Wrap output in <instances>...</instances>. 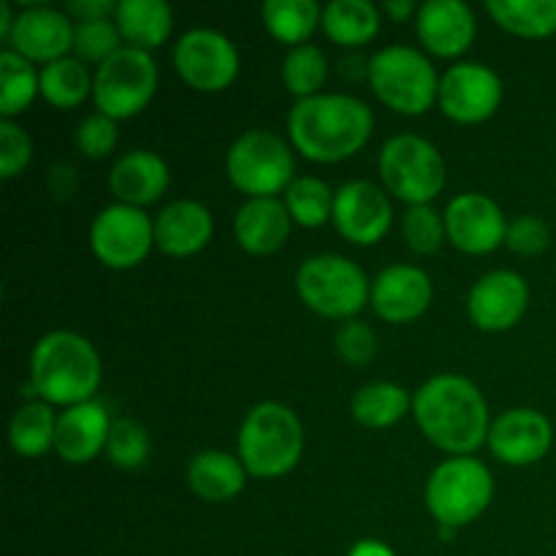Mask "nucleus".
Masks as SVG:
<instances>
[{"mask_svg":"<svg viewBox=\"0 0 556 556\" xmlns=\"http://www.w3.org/2000/svg\"><path fill=\"white\" fill-rule=\"evenodd\" d=\"M228 179L250 199H275L293 182L291 147L271 130H248L226 155Z\"/></svg>","mask_w":556,"mask_h":556,"instance_id":"nucleus-9","label":"nucleus"},{"mask_svg":"<svg viewBox=\"0 0 556 556\" xmlns=\"http://www.w3.org/2000/svg\"><path fill=\"white\" fill-rule=\"evenodd\" d=\"M261 16L277 41L302 47L324 20V9L315 0H266Z\"/></svg>","mask_w":556,"mask_h":556,"instance_id":"nucleus-31","label":"nucleus"},{"mask_svg":"<svg viewBox=\"0 0 556 556\" xmlns=\"http://www.w3.org/2000/svg\"><path fill=\"white\" fill-rule=\"evenodd\" d=\"M503 101V79L481 63H456L440 79L438 103L445 117L456 123H483Z\"/></svg>","mask_w":556,"mask_h":556,"instance_id":"nucleus-13","label":"nucleus"},{"mask_svg":"<svg viewBox=\"0 0 556 556\" xmlns=\"http://www.w3.org/2000/svg\"><path fill=\"white\" fill-rule=\"evenodd\" d=\"M334 342L337 353L348 364H356V367L369 364L375 358V353H378V334L367 324H362V320H348L345 326H340Z\"/></svg>","mask_w":556,"mask_h":556,"instance_id":"nucleus-41","label":"nucleus"},{"mask_svg":"<svg viewBox=\"0 0 556 556\" xmlns=\"http://www.w3.org/2000/svg\"><path fill=\"white\" fill-rule=\"evenodd\" d=\"M505 244L514 253L521 255H538L548 250L552 244V231L546 223L535 215H521L514 223H508V233H505Z\"/></svg>","mask_w":556,"mask_h":556,"instance_id":"nucleus-42","label":"nucleus"},{"mask_svg":"<svg viewBox=\"0 0 556 556\" xmlns=\"http://www.w3.org/2000/svg\"><path fill=\"white\" fill-rule=\"evenodd\" d=\"M174 65L201 92L226 90L239 74V52L231 38L212 27H193L174 43Z\"/></svg>","mask_w":556,"mask_h":556,"instance_id":"nucleus-12","label":"nucleus"},{"mask_svg":"<svg viewBox=\"0 0 556 556\" xmlns=\"http://www.w3.org/2000/svg\"><path fill=\"white\" fill-rule=\"evenodd\" d=\"M386 11H389V14L394 16L396 22H405L407 16L418 14L416 3H413V0H389V3H386Z\"/></svg>","mask_w":556,"mask_h":556,"instance_id":"nucleus-45","label":"nucleus"},{"mask_svg":"<svg viewBox=\"0 0 556 556\" xmlns=\"http://www.w3.org/2000/svg\"><path fill=\"white\" fill-rule=\"evenodd\" d=\"M41 96L58 109H74L92 92V76L79 58H60L38 71Z\"/></svg>","mask_w":556,"mask_h":556,"instance_id":"nucleus-32","label":"nucleus"},{"mask_svg":"<svg viewBox=\"0 0 556 556\" xmlns=\"http://www.w3.org/2000/svg\"><path fill=\"white\" fill-rule=\"evenodd\" d=\"M168 188V166L150 150H134L119 157L109 174V190L117 204L144 206L161 199Z\"/></svg>","mask_w":556,"mask_h":556,"instance_id":"nucleus-23","label":"nucleus"},{"mask_svg":"<svg viewBox=\"0 0 556 556\" xmlns=\"http://www.w3.org/2000/svg\"><path fill=\"white\" fill-rule=\"evenodd\" d=\"M375 128L372 109L356 96L320 92L296 101L288 114L293 147L315 163H340L356 155Z\"/></svg>","mask_w":556,"mask_h":556,"instance_id":"nucleus-2","label":"nucleus"},{"mask_svg":"<svg viewBox=\"0 0 556 556\" xmlns=\"http://www.w3.org/2000/svg\"><path fill=\"white\" fill-rule=\"evenodd\" d=\"M9 49L30 63H54L68 58V49H74V25L63 11L49 5H27L16 14Z\"/></svg>","mask_w":556,"mask_h":556,"instance_id":"nucleus-18","label":"nucleus"},{"mask_svg":"<svg viewBox=\"0 0 556 556\" xmlns=\"http://www.w3.org/2000/svg\"><path fill=\"white\" fill-rule=\"evenodd\" d=\"M54 429H58V416L43 400L27 402L11 416L9 424V443L25 459H38L54 448Z\"/></svg>","mask_w":556,"mask_h":556,"instance_id":"nucleus-28","label":"nucleus"},{"mask_svg":"<svg viewBox=\"0 0 556 556\" xmlns=\"http://www.w3.org/2000/svg\"><path fill=\"white\" fill-rule=\"evenodd\" d=\"M369 85L375 96L400 114H424L440 96V79L427 54L394 43L369 60Z\"/></svg>","mask_w":556,"mask_h":556,"instance_id":"nucleus-5","label":"nucleus"},{"mask_svg":"<svg viewBox=\"0 0 556 556\" xmlns=\"http://www.w3.org/2000/svg\"><path fill=\"white\" fill-rule=\"evenodd\" d=\"M248 481L242 459L226 451H201L188 465V486L206 503H226L237 497Z\"/></svg>","mask_w":556,"mask_h":556,"instance_id":"nucleus-25","label":"nucleus"},{"mask_svg":"<svg viewBox=\"0 0 556 556\" xmlns=\"http://www.w3.org/2000/svg\"><path fill=\"white\" fill-rule=\"evenodd\" d=\"M157 90V63L150 52L123 47L98 65L92 76V98L98 112L125 119L147 109Z\"/></svg>","mask_w":556,"mask_h":556,"instance_id":"nucleus-10","label":"nucleus"},{"mask_svg":"<svg viewBox=\"0 0 556 556\" xmlns=\"http://www.w3.org/2000/svg\"><path fill=\"white\" fill-rule=\"evenodd\" d=\"M348 556H394L389 546H383L380 541H362L351 548Z\"/></svg>","mask_w":556,"mask_h":556,"instance_id":"nucleus-44","label":"nucleus"},{"mask_svg":"<svg viewBox=\"0 0 556 556\" xmlns=\"http://www.w3.org/2000/svg\"><path fill=\"white\" fill-rule=\"evenodd\" d=\"M109 413L101 402L90 400L81 405L65 407L58 416L54 429V451L63 462L71 465H87L96 459L101 451H106L109 432H112Z\"/></svg>","mask_w":556,"mask_h":556,"instance_id":"nucleus-20","label":"nucleus"},{"mask_svg":"<svg viewBox=\"0 0 556 556\" xmlns=\"http://www.w3.org/2000/svg\"><path fill=\"white\" fill-rule=\"evenodd\" d=\"M402 233H405V242L413 253H438L445 239H448L445 215H440L432 204L410 206L405 212V220H402Z\"/></svg>","mask_w":556,"mask_h":556,"instance_id":"nucleus-37","label":"nucleus"},{"mask_svg":"<svg viewBox=\"0 0 556 556\" xmlns=\"http://www.w3.org/2000/svg\"><path fill=\"white\" fill-rule=\"evenodd\" d=\"M329 76V58L315 43H302L293 47L282 60V81L288 90L304 101V98L320 96V87L326 85Z\"/></svg>","mask_w":556,"mask_h":556,"instance_id":"nucleus-34","label":"nucleus"},{"mask_svg":"<svg viewBox=\"0 0 556 556\" xmlns=\"http://www.w3.org/2000/svg\"><path fill=\"white\" fill-rule=\"evenodd\" d=\"M123 41L119 36V27L114 20H85L74 25V52L79 54V60H90V63L101 65L103 60L112 58Z\"/></svg>","mask_w":556,"mask_h":556,"instance_id":"nucleus-38","label":"nucleus"},{"mask_svg":"<svg viewBox=\"0 0 556 556\" xmlns=\"http://www.w3.org/2000/svg\"><path fill=\"white\" fill-rule=\"evenodd\" d=\"M326 36L340 47H362L369 43L380 30L378 5L369 0H331L324 9Z\"/></svg>","mask_w":556,"mask_h":556,"instance_id":"nucleus-27","label":"nucleus"},{"mask_svg":"<svg viewBox=\"0 0 556 556\" xmlns=\"http://www.w3.org/2000/svg\"><path fill=\"white\" fill-rule=\"evenodd\" d=\"M106 456L123 470H136L150 456V432L134 418H117L109 432Z\"/></svg>","mask_w":556,"mask_h":556,"instance_id":"nucleus-36","label":"nucleus"},{"mask_svg":"<svg viewBox=\"0 0 556 556\" xmlns=\"http://www.w3.org/2000/svg\"><path fill=\"white\" fill-rule=\"evenodd\" d=\"M14 22H16V16H14V11H11V3L9 0H0V36H3L5 41H9L11 30H14Z\"/></svg>","mask_w":556,"mask_h":556,"instance_id":"nucleus-46","label":"nucleus"},{"mask_svg":"<svg viewBox=\"0 0 556 556\" xmlns=\"http://www.w3.org/2000/svg\"><path fill=\"white\" fill-rule=\"evenodd\" d=\"M413 416L429 443L454 456L476 454L492 429L481 389L462 375L427 380L413 396Z\"/></svg>","mask_w":556,"mask_h":556,"instance_id":"nucleus-1","label":"nucleus"},{"mask_svg":"<svg viewBox=\"0 0 556 556\" xmlns=\"http://www.w3.org/2000/svg\"><path fill=\"white\" fill-rule=\"evenodd\" d=\"M117 144V119L106 117V114H90L76 128V150L85 157L101 161Z\"/></svg>","mask_w":556,"mask_h":556,"instance_id":"nucleus-39","label":"nucleus"},{"mask_svg":"<svg viewBox=\"0 0 556 556\" xmlns=\"http://www.w3.org/2000/svg\"><path fill=\"white\" fill-rule=\"evenodd\" d=\"M445 231L462 253L486 255L505 242L508 223L492 195L462 193L445 210Z\"/></svg>","mask_w":556,"mask_h":556,"instance_id":"nucleus-15","label":"nucleus"},{"mask_svg":"<svg viewBox=\"0 0 556 556\" xmlns=\"http://www.w3.org/2000/svg\"><path fill=\"white\" fill-rule=\"evenodd\" d=\"M237 445L248 476L282 478L302 459L304 427L288 405L261 402L244 416Z\"/></svg>","mask_w":556,"mask_h":556,"instance_id":"nucleus-4","label":"nucleus"},{"mask_svg":"<svg viewBox=\"0 0 556 556\" xmlns=\"http://www.w3.org/2000/svg\"><path fill=\"white\" fill-rule=\"evenodd\" d=\"M486 11L516 36L546 38L556 33V0H489Z\"/></svg>","mask_w":556,"mask_h":556,"instance_id":"nucleus-30","label":"nucleus"},{"mask_svg":"<svg viewBox=\"0 0 556 556\" xmlns=\"http://www.w3.org/2000/svg\"><path fill=\"white\" fill-rule=\"evenodd\" d=\"M489 448L500 462L527 467L541 462L554 443V429L543 413L532 407H516L503 413L489 429Z\"/></svg>","mask_w":556,"mask_h":556,"instance_id":"nucleus-17","label":"nucleus"},{"mask_svg":"<svg viewBox=\"0 0 556 556\" xmlns=\"http://www.w3.org/2000/svg\"><path fill=\"white\" fill-rule=\"evenodd\" d=\"M296 293L313 313L331 320H351L367 304V275L345 255H313L296 271Z\"/></svg>","mask_w":556,"mask_h":556,"instance_id":"nucleus-6","label":"nucleus"},{"mask_svg":"<svg viewBox=\"0 0 556 556\" xmlns=\"http://www.w3.org/2000/svg\"><path fill=\"white\" fill-rule=\"evenodd\" d=\"M291 215L280 199H250L233 217V237L239 248L253 255H271L291 233Z\"/></svg>","mask_w":556,"mask_h":556,"instance_id":"nucleus-24","label":"nucleus"},{"mask_svg":"<svg viewBox=\"0 0 556 556\" xmlns=\"http://www.w3.org/2000/svg\"><path fill=\"white\" fill-rule=\"evenodd\" d=\"M30 386L47 405L90 402L101 386V356L76 331H49L30 353Z\"/></svg>","mask_w":556,"mask_h":556,"instance_id":"nucleus-3","label":"nucleus"},{"mask_svg":"<svg viewBox=\"0 0 556 556\" xmlns=\"http://www.w3.org/2000/svg\"><path fill=\"white\" fill-rule=\"evenodd\" d=\"M380 177L391 195L410 206L432 204L445 188V163L432 141L400 134L380 150Z\"/></svg>","mask_w":556,"mask_h":556,"instance_id":"nucleus-8","label":"nucleus"},{"mask_svg":"<svg viewBox=\"0 0 556 556\" xmlns=\"http://www.w3.org/2000/svg\"><path fill=\"white\" fill-rule=\"evenodd\" d=\"M416 30L429 52L456 58L467 52L476 38V14L465 0H429L418 9Z\"/></svg>","mask_w":556,"mask_h":556,"instance_id":"nucleus-21","label":"nucleus"},{"mask_svg":"<svg viewBox=\"0 0 556 556\" xmlns=\"http://www.w3.org/2000/svg\"><path fill=\"white\" fill-rule=\"evenodd\" d=\"M494 497V478L476 456H454L427 481V508L448 530L476 521Z\"/></svg>","mask_w":556,"mask_h":556,"instance_id":"nucleus-7","label":"nucleus"},{"mask_svg":"<svg viewBox=\"0 0 556 556\" xmlns=\"http://www.w3.org/2000/svg\"><path fill=\"white\" fill-rule=\"evenodd\" d=\"M527 304H530V288L525 277L500 269L489 271L472 286L467 313L481 331H508L527 313Z\"/></svg>","mask_w":556,"mask_h":556,"instance_id":"nucleus-16","label":"nucleus"},{"mask_svg":"<svg viewBox=\"0 0 556 556\" xmlns=\"http://www.w3.org/2000/svg\"><path fill=\"white\" fill-rule=\"evenodd\" d=\"M114 22L130 47L150 52L172 36L174 14L166 0H119Z\"/></svg>","mask_w":556,"mask_h":556,"instance_id":"nucleus-26","label":"nucleus"},{"mask_svg":"<svg viewBox=\"0 0 556 556\" xmlns=\"http://www.w3.org/2000/svg\"><path fill=\"white\" fill-rule=\"evenodd\" d=\"M413 400L402 386L396 383H369L353 394L351 413L356 424L367 429L394 427L407 416Z\"/></svg>","mask_w":556,"mask_h":556,"instance_id":"nucleus-29","label":"nucleus"},{"mask_svg":"<svg viewBox=\"0 0 556 556\" xmlns=\"http://www.w3.org/2000/svg\"><path fill=\"white\" fill-rule=\"evenodd\" d=\"M33 157V141L20 125L0 119V174L3 179L16 177L27 168Z\"/></svg>","mask_w":556,"mask_h":556,"instance_id":"nucleus-40","label":"nucleus"},{"mask_svg":"<svg viewBox=\"0 0 556 556\" xmlns=\"http://www.w3.org/2000/svg\"><path fill=\"white\" fill-rule=\"evenodd\" d=\"M286 206L291 220L304 228H318L334 212V193L318 177H296L286 190Z\"/></svg>","mask_w":556,"mask_h":556,"instance_id":"nucleus-35","label":"nucleus"},{"mask_svg":"<svg viewBox=\"0 0 556 556\" xmlns=\"http://www.w3.org/2000/svg\"><path fill=\"white\" fill-rule=\"evenodd\" d=\"M155 242V220L139 206L112 204L96 215L90 226L92 253L109 269H134L150 255Z\"/></svg>","mask_w":556,"mask_h":556,"instance_id":"nucleus-11","label":"nucleus"},{"mask_svg":"<svg viewBox=\"0 0 556 556\" xmlns=\"http://www.w3.org/2000/svg\"><path fill=\"white\" fill-rule=\"evenodd\" d=\"M68 11L76 16V22L106 20L109 14L117 11V3H112V0H71Z\"/></svg>","mask_w":556,"mask_h":556,"instance_id":"nucleus-43","label":"nucleus"},{"mask_svg":"<svg viewBox=\"0 0 556 556\" xmlns=\"http://www.w3.org/2000/svg\"><path fill=\"white\" fill-rule=\"evenodd\" d=\"M212 223L210 210L199 201L179 199L163 206L155 217V244L166 255L174 258H188L204 250L212 239Z\"/></svg>","mask_w":556,"mask_h":556,"instance_id":"nucleus-22","label":"nucleus"},{"mask_svg":"<svg viewBox=\"0 0 556 556\" xmlns=\"http://www.w3.org/2000/svg\"><path fill=\"white\" fill-rule=\"evenodd\" d=\"M38 92H41L38 71L33 68L30 60L5 47L0 52V114H3V119L25 112Z\"/></svg>","mask_w":556,"mask_h":556,"instance_id":"nucleus-33","label":"nucleus"},{"mask_svg":"<svg viewBox=\"0 0 556 556\" xmlns=\"http://www.w3.org/2000/svg\"><path fill=\"white\" fill-rule=\"evenodd\" d=\"M432 293L434 288L427 271L410 264H396L375 277L369 302L375 313L389 324H410L427 313Z\"/></svg>","mask_w":556,"mask_h":556,"instance_id":"nucleus-19","label":"nucleus"},{"mask_svg":"<svg viewBox=\"0 0 556 556\" xmlns=\"http://www.w3.org/2000/svg\"><path fill=\"white\" fill-rule=\"evenodd\" d=\"M391 201L386 190L369 179H353L334 193V220L337 231L353 244H378L391 228Z\"/></svg>","mask_w":556,"mask_h":556,"instance_id":"nucleus-14","label":"nucleus"}]
</instances>
